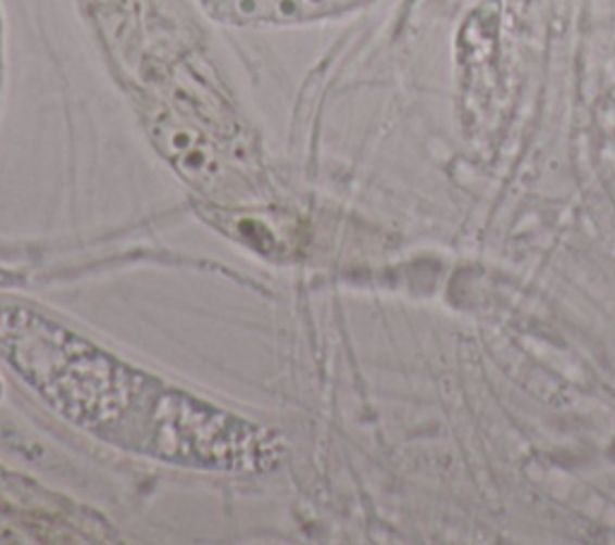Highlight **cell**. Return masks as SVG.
<instances>
[{
    "label": "cell",
    "instance_id": "6da1fadb",
    "mask_svg": "<svg viewBox=\"0 0 615 545\" xmlns=\"http://www.w3.org/2000/svg\"><path fill=\"white\" fill-rule=\"evenodd\" d=\"M0 354L29 388L99 440L196 467H248L265 457L255 428L168 388L51 317L0 305Z\"/></svg>",
    "mask_w": 615,
    "mask_h": 545
},
{
    "label": "cell",
    "instance_id": "7a4b0ae2",
    "mask_svg": "<svg viewBox=\"0 0 615 545\" xmlns=\"http://www.w3.org/2000/svg\"><path fill=\"white\" fill-rule=\"evenodd\" d=\"M371 0H208L210 13L234 25H301L356 10Z\"/></svg>",
    "mask_w": 615,
    "mask_h": 545
}]
</instances>
